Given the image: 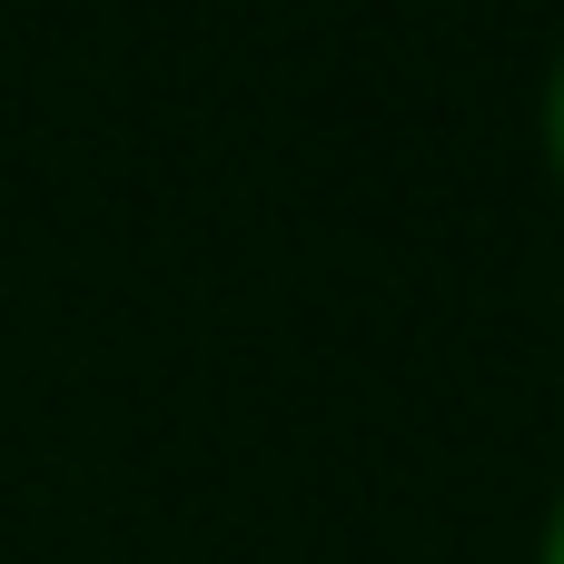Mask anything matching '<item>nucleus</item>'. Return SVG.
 Returning a JSON list of instances; mask_svg holds the SVG:
<instances>
[{
  "instance_id": "f03ea898",
  "label": "nucleus",
  "mask_w": 564,
  "mask_h": 564,
  "mask_svg": "<svg viewBox=\"0 0 564 564\" xmlns=\"http://www.w3.org/2000/svg\"><path fill=\"white\" fill-rule=\"evenodd\" d=\"M545 564H564V506H555V525H545Z\"/></svg>"
},
{
  "instance_id": "f257e3e1",
  "label": "nucleus",
  "mask_w": 564,
  "mask_h": 564,
  "mask_svg": "<svg viewBox=\"0 0 564 564\" xmlns=\"http://www.w3.org/2000/svg\"><path fill=\"white\" fill-rule=\"evenodd\" d=\"M545 129H555V159H564V69H555V109H545Z\"/></svg>"
}]
</instances>
